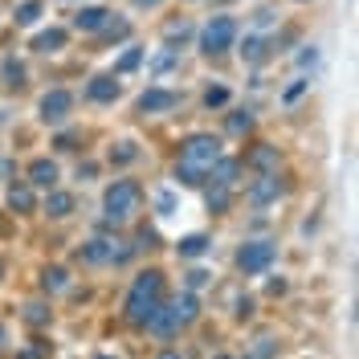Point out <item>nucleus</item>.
I'll use <instances>...</instances> for the list:
<instances>
[{"instance_id": "nucleus-23", "label": "nucleus", "mask_w": 359, "mask_h": 359, "mask_svg": "<svg viewBox=\"0 0 359 359\" xmlns=\"http://www.w3.org/2000/svg\"><path fill=\"white\" fill-rule=\"evenodd\" d=\"M139 62H143V49H127V53H123V62H118V74H127V69H135Z\"/></svg>"}, {"instance_id": "nucleus-17", "label": "nucleus", "mask_w": 359, "mask_h": 359, "mask_svg": "<svg viewBox=\"0 0 359 359\" xmlns=\"http://www.w3.org/2000/svg\"><path fill=\"white\" fill-rule=\"evenodd\" d=\"M172 311H176V318H180V323L196 318V298H192V294H184V298H176V306H172Z\"/></svg>"}, {"instance_id": "nucleus-3", "label": "nucleus", "mask_w": 359, "mask_h": 359, "mask_svg": "<svg viewBox=\"0 0 359 359\" xmlns=\"http://www.w3.org/2000/svg\"><path fill=\"white\" fill-rule=\"evenodd\" d=\"M233 41H237V21H233V17H212V21L204 25V33H201V49L208 53V57L233 49Z\"/></svg>"}, {"instance_id": "nucleus-10", "label": "nucleus", "mask_w": 359, "mask_h": 359, "mask_svg": "<svg viewBox=\"0 0 359 359\" xmlns=\"http://www.w3.org/2000/svg\"><path fill=\"white\" fill-rule=\"evenodd\" d=\"M180 327V318H176V311H168V306H156V314L147 318V331H156V335H172Z\"/></svg>"}, {"instance_id": "nucleus-36", "label": "nucleus", "mask_w": 359, "mask_h": 359, "mask_svg": "<svg viewBox=\"0 0 359 359\" xmlns=\"http://www.w3.org/2000/svg\"><path fill=\"white\" fill-rule=\"evenodd\" d=\"M0 343H4V327H0Z\"/></svg>"}, {"instance_id": "nucleus-8", "label": "nucleus", "mask_w": 359, "mask_h": 359, "mask_svg": "<svg viewBox=\"0 0 359 359\" xmlns=\"http://www.w3.org/2000/svg\"><path fill=\"white\" fill-rule=\"evenodd\" d=\"M176 102H180V98L172 94V90H147V94L139 98V107H143L147 114H156V111H168V107H176Z\"/></svg>"}, {"instance_id": "nucleus-2", "label": "nucleus", "mask_w": 359, "mask_h": 359, "mask_svg": "<svg viewBox=\"0 0 359 359\" xmlns=\"http://www.w3.org/2000/svg\"><path fill=\"white\" fill-rule=\"evenodd\" d=\"M221 159V143L212 139V135H192L188 143H184V159L180 163H188V168H196V172H212V163Z\"/></svg>"}, {"instance_id": "nucleus-18", "label": "nucleus", "mask_w": 359, "mask_h": 359, "mask_svg": "<svg viewBox=\"0 0 359 359\" xmlns=\"http://www.w3.org/2000/svg\"><path fill=\"white\" fill-rule=\"evenodd\" d=\"M37 17H41V0H29V4L17 8V25H33Z\"/></svg>"}, {"instance_id": "nucleus-26", "label": "nucleus", "mask_w": 359, "mask_h": 359, "mask_svg": "<svg viewBox=\"0 0 359 359\" xmlns=\"http://www.w3.org/2000/svg\"><path fill=\"white\" fill-rule=\"evenodd\" d=\"M45 290H66V273L62 269H49L45 273Z\"/></svg>"}, {"instance_id": "nucleus-38", "label": "nucleus", "mask_w": 359, "mask_h": 359, "mask_svg": "<svg viewBox=\"0 0 359 359\" xmlns=\"http://www.w3.org/2000/svg\"><path fill=\"white\" fill-rule=\"evenodd\" d=\"M217 359H229V355H217Z\"/></svg>"}, {"instance_id": "nucleus-27", "label": "nucleus", "mask_w": 359, "mask_h": 359, "mask_svg": "<svg viewBox=\"0 0 359 359\" xmlns=\"http://www.w3.org/2000/svg\"><path fill=\"white\" fill-rule=\"evenodd\" d=\"M4 74L13 78V86H21V78H25V66H21V62H13V57H8V62H4Z\"/></svg>"}, {"instance_id": "nucleus-32", "label": "nucleus", "mask_w": 359, "mask_h": 359, "mask_svg": "<svg viewBox=\"0 0 359 359\" xmlns=\"http://www.w3.org/2000/svg\"><path fill=\"white\" fill-rule=\"evenodd\" d=\"M204 282H208V273H204V269H192V273H188V286H192V290L204 286Z\"/></svg>"}, {"instance_id": "nucleus-30", "label": "nucleus", "mask_w": 359, "mask_h": 359, "mask_svg": "<svg viewBox=\"0 0 359 359\" xmlns=\"http://www.w3.org/2000/svg\"><path fill=\"white\" fill-rule=\"evenodd\" d=\"M25 318L41 327V323H49V311H45V306H29V311H25Z\"/></svg>"}, {"instance_id": "nucleus-19", "label": "nucleus", "mask_w": 359, "mask_h": 359, "mask_svg": "<svg viewBox=\"0 0 359 359\" xmlns=\"http://www.w3.org/2000/svg\"><path fill=\"white\" fill-rule=\"evenodd\" d=\"M208 208L212 212H224L229 208V184H217V192H208Z\"/></svg>"}, {"instance_id": "nucleus-20", "label": "nucleus", "mask_w": 359, "mask_h": 359, "mask_svg": "<svg viewBox=\"0 0 359 359\" xmlns=\"http://www.w3.org/2000/svg\"><path fill=\"white\" fill-rule=\"evenodd\" d=\"M204 249H208L204 237H184V241H180V253H188V257H201Z\"/></svg>"}, {"instance_id": "nucleus-5", "label": "nucleus", "mask_w": 359, "mask_h": 359, "mask_svg": "<svg viewBox=\"0 0 359 359\" xmlns=\"http://www.w3.org/2000/svg\"><path fill=\"white\" fill-rule=\"evenodd\" d=\"M269 262H273V245L269 241H253V245H245L237 253V266L245 273H262V269H269Z\"/></svg>"}, {"instance_id": "nucleus-29", "label": "nucleus", "mask_w": 359, "mask_h": 359, "mask_svg": "<svg viewBox=\"0 0 359 359\" xmlns=\"http://www.w3.org/2000/svg\"><path fill=\"white\" fill-rule=\"evenodd\" d=\"M204 102H208V107H224V102H229V90H208V94H204Z\"/></svg>"}, {"instance_id": "nucleus-13", "label": "nucleus", "mask_w": 359, "mask_h": 359, "mask_svg": "<svg viewBox=\"0 0 359 359\" xmlns=\"http://www.w3.org/2000/svg\"><path fill=\"white\" fill-rule=\"evenodd\" d=\"M66 45V29H45L41 37L33 41V49H41V53H57Z\"/></svg>"}, {"instance_id": "nucleus-35", "label": "nucleus", "mask_w": 359, "mask_h": 359, "mask_svg": "<svg viewBox=\"0 0 359 359\" xmlns=\"http://www.w3.org/2000/svg\"><path fill=\"white\" fill-rule=\"evenodd\" d=\"M163 359H180V355H176V351H168V355H163Z\"/></svg>"}, {"instance_id": "nucleus-33", "label": "nucleus", "mask_w": 359, "mask_h": 359, "mask_svg": "<svg viewBox=\"0 0 359 359\" xmlns=\"http://www.w3.org/2000/svg\"><path fill=\"white\" fill-rule=\"evenodd\" d=\"M302 90H306V82H294V86L286 90V102H294V98H298V94H302Z\"/></svg>"}, {"instance_id": "nucleus-12", "label": "nucleus", "mask_w": 359, "mask_h": 359, "mask_svg": "<svg viewBox=\"0 0 359 359\" xmlns=\"http://www.w3.org/2000/svg\"><path fill=\"white\" fill-rule=\"evenodd\" d=\"M86 94L94 102H111V98H118V82H114V78H94Z\"/></svg>"}, {"instance_id": "nucleus-7", "label": "nucleus", "mask_w": 359, "mask_h": 359, "mask_svg": "<svg viewBox=\"0 0 359 359\" xmlns=\"http://www.w3.org/2000/svg\"><path fill=\"white\" fill-rule=\"evenodd\" d=\"M29 184H37V188H53V184H57V163H53V159H37V163L29 168Z\"/></svg>"}, {"instance_id": "nucleus-14", "label": "nucleus", "mask_w": 359, "mask_h": 359, "mask_svg": "<svg viewBox=\"0 0 359 359\" xmlns=\"http://www.w3.org/2000/svg\"><path fill=\"white\" fill-rule=\"evenodd\" d=\"M82 257H86V262H114L118 253H114L111 241H90V245L82 249Z\"/></svg>"}, {"instance_id": "nucleus-34", "label": "nucleus", "mask_w": 359, "mask_h": 359, "mask_svg": "<svg viewBox=\"0 0 359 359\" xmlns=\"http://www.w3.org/2000/svg\"><path fill=\"white\" fill-rule=\"evenodd\" d=\"M135 4H139V8H156L159 0H135Z\"/></svg>"}, {"instance_id": "nucleus-4", "label": "nucleus", "mask_w": 359, "mask_h": 359, "mask_svg": "<svg viewBox=\"0 0 359 359\" xmlns=\"http://www.w3.org/2000/svg\"><path fill=\"white\" fill-rule=\"evenodd\" d=\"M139 184H131V180H114V188L107 192V217L111 221H127V217H135V208H139Z\"/></svg>"}, {"instance_id": "nucleus-21", "label": "nucleus", "mask_w": 359, "mask_h": 359, "mask_svg": "<svg viewBox=\"0 0 359 359\" xmlns=\"http://www.w3.org/2000/svg\"><path fill=\"white\" fill-rule=\"evenodd\" d=\"M253 163H257V168H278V151H273V147H257V151H253Z\"/></svg>"}, {"instance_id": "nucleus-1", "label": "nucleus", "mask_w": 359, "mask_h": 359, "mask_svg": "<svg viewBox=\"0 0 359 359\" xmlns=\"http://www.w3.org/2000/svg\"><path fill=\"white\" fill-rule=\"evenodd\" d=\"M159 294H163V278L159 273H139V282L131 286V298H127V318L147 323L159 306Z\"/></svg>"}, {"instance_id": "nucleus-15", "label": "nucleus", "mask_w": 359, "mask_h": 359, "mask_svg": "<svg viewBox=\"0 0 359 359\" xmlns=\"http://www.w3.org/2000/svg\"><path fill=\"white\" fill-rule=\"evenodd\" d=\"M8 208H13V212H29V208H33V192H29V188H8Z\"/></svg>"}, {"instance_id": "nucleus-11", "label": "nucleus", "mask_w": 359, "mask_h": 359, "mask_svg": "<svg viewBox=\"0 0 359 359\" xmlns=\"http://www.w3.org/2000/svg\"><path fill=\"white\" fill-rule=\"evenodd\" d=\"M45 212L57 217V221L69 217V212H74V196H69V192H49V196H45Z\"/></svg>"}, {"instance_id": "nucleus-16", "label": "nucleus", "mask_w": 359, "mask_h": 359, "mask_svg": "<svg viewBox=\"0 0 359 359\" xmlns=\"http://www.w3.org/2000/svg\"><path fill=\"white\" fill-rule=\"evenodd\" d=\"M278 192H282V188H278V180L266 176V184H257V188H253V201H257V204H266V201H273Z\"/></svg>"}, {"instance_id": "nucleus-25", "label": "nucleus", "mask_w": 359, "mask_h": 359, "mask_svg": "<svg viewBox=\"0 0 359 359\" xmlns=\"http://www.w3.org/2000/svg\"><path fill=\"white\" fill-rule=\"evenodd\" d=\"M176 176H180V184H201V180H204V172H196V168H188V163H180V168H176Z\"/></svg>"}, {"instance_id": "nucleus-6", "label": "nucleus", "mask_w": 359, "mask_h": 359, "mask_svg": "<svg viewBox=\"0 0 359 359\" xmlns=\"http://www.w3.org/2000/svg\"><path fill=\"white\" fill-rule=\"evenodd\" d=\"M69 107H74V98H69L66 90H49L41 98V118L45 123H62L69 114Z\"/></svg>"}, {"instance_id": "nucleus-31", "label": "nucleus", "mask_w": 359, "mask_h": 359, "mask_svg": "<svg viewBox=\"0 0 359 359\" xmlns=\"http://www.w3.org/2000/svg\"><path fill=\"white\" fill-rule=\"evenodd\" d=\"M118 163H127V159H135V143H118Z\"/></svg>"}, {"instance_id": "nucleus-37", "label": "nucleus", "mask_w": 359, "mask_h": 359, "mask_svg": "<svg viewBox=\"0 0 359 359\" xmlns=\"http://www.w3.org/2000/svg\"><path fill=\"white\" fill-rule=\"evenodd\" d=\"M98 359H114V355H98Z\"/></svg>"}, {"instance_id": "nucleus-28", "label": "nucleus", "mask_w": 359, "mask_h": 359, "mask_svg": "<svg viewBox=\"0 0 359 359\" xmlns=\"http://www.w3.org/2000/svg\"><path fill=\"white\" fill-rule=\"evenodd\" d=\"M188 33H192V25H168V41H184V37H188Z\"/></svg>"}, {"instance_id": "nucleus-22", "label": "nucleus", "mask_w": 359, "mask_h": 359, "mask_svg": "<svg viewBox=\"0 0 359 359\" xmlns=\"http://www.w3.org/2000/svg\"><path fill=\"white\" fill-rule=\"evenodd\" d=\"M249 127H253V118H249L245 111H237V114H233V118H229V131H233V135H241V131H249Z\"/></svg>"}, {"instance_id": "nucleus-24", "label": "nucleus", "mask_w": 359, "mask_h": 359, "mask_svg": "<svg viewBox=\"0 0 359 359\" xmlns=\"http://www.w3.org/2000/svg\"><path fill=\"white\" fill-rule=\"evenodd\" d=\"M241 57H245V62H262V41H257V37H245V49H241Z\"/></svg>"}, {"instance_id": "nucleus-9", "label": "nucleus", "mask_w": 359, "mask_h": 359, "mask_svg": "<svg viewBox=\"0 0 359 359\" xmlns=\"http://www.w3.org/2000/svg\"><path fill=\"white\" fill-rule=\"evenodd\" d=\"M107 17H111V13H107V8H98V4H94V8H82V13H78V17H74V25H78V29H82V33H98V29H102V25H107Z\"/></svg>"}]
</instances>
